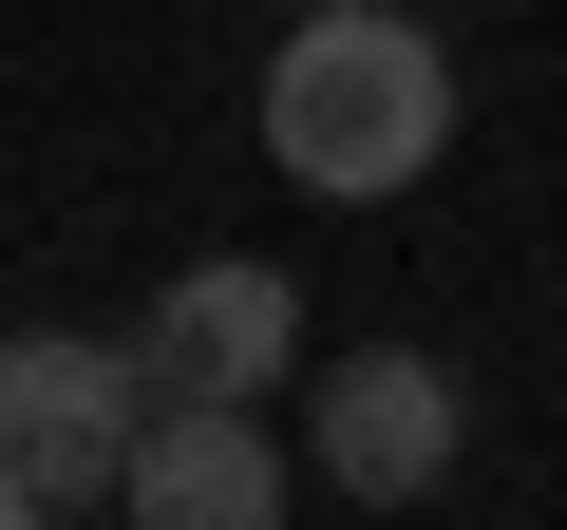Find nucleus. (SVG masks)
<instances>
[{
	"instance_id": "obj_1",
	"label": "nucleus",
	"mask_w": 567,
	"mask_h": 530,
	"mask_svg": "<svg viewBox=\"0 0 567 530\" xmlns=\"http://www.w3.org/2000/svg\"><path fill=\"white\" fill-rule=\"evenodd\" d=\"M435 152H454V58H435V20H398V0H303V20L265 39V171H284V190L398 208Z\"/></svg>"
},
{
	"instance_id": "obj_2",
	"label": "nucleus",
	"mask_w": 567,
	"mask_h": 530,
	"mask_svg": "<svg viewBox=\"0 0 567 530\" xmlns=\"http://www.w3.org/2000/svg\"><path fill=\"white\" fill-rule=\"evenodd\" d=\"M152 436V360L95 342V323H20L0 342V473H20L39 511H95Z\"/></svg>"
},
{
	"instance_id": "obj_3",
	"label": "nucleus",
	"mask_w": 567,
	"mask_h": 530,
	"mask_svg": "<svg viewBox=\"0 0 567 530\" xmlns=\"http://www.w3.org/2000/svg\"><path fill=\"white\" fill-rule=\"evenodd\" d=\"M454 455H473L454 360H416V342H341V360L303 379V473H322V492H360V511H435Z\"/></svg>"
},
{
	"instance_id": "obj_4",
	"label": "nucleus",
	"mask_w": 567,
	"mask_h": 530,
	"mask_svg": "<svg viewBox=\"0 0 567 530\" xmlns=\"http://www.w3.org/2000/svg\"><path fill=\"white\" fill-rule=\"evenodd\" d=\"M133 360H152V398H265V379H303V285L284 265H171L152 285V323H133Z\"/></svg>"
},
{
	"instance_id": "obj_5",
	"label": "nucleus",
	"mask_w": 567,
	"mask_h": 530,
	"mask_svg": "<svg viewBox=\"0 0 567 530\" xmlns=\"http://www.w3.org/2000/svg\"><path fill=\"white\" fill-rule=\"evenodd\" d=\"M284 473H303V455L265 436V398H152L114 511L133 530H284Z\"/></svg>"
},
{
	"instance_id": "obj_6",
	"label": "nucleus",
	"mask_w": 567,
	"mask_h": 530,
	"mask_svg": "<svg viewBox=\"0 0 567 530\" xmlns=\"http://www.w3.org/2000/svg\"><path fill=\"white\" fill-rule=\"evenodd\" d=\"M0 530H58V511H39V492H20V473H0Z\"/></svg>"
},
{
	"instance_id": "obj_7",
	"label": "nucleus",
	"mask_w": 567,
	"mask_h": 530,
	"mask_svg": "<svg viewBox=\"0 0 567 530\" xmlns=\"http://www.w3.org/2000/svg\"><path fill=\"white\" fill-rule=\"evenodd\" d=\"M284 20H303V0H284Z\"/></svg>"
}]
</instances>
